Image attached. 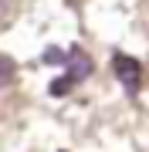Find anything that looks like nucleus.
I'll list each match as a JSON object with an SVG mask.
<instances>
[{
  "label": "nucleus",
  "instance_id": "1",
  "mask_svg": "<svg viewBox=\"0 0 149 152\" xmlns=\"http://www.w3.org/2000/svg\"><path fill=\"white\" fill-rule=\"evenodd\" d=\"M92 71H95V64H92L88 51H81V44H71V48L65 51V75L54 78V81L48 85V95H51V98H65V95H71V88L81 85L85 78L92 75Z\"/></svg>",
  "mask_w": 149,
  "mask_h": 152
},
{
  "label": "nucleus",
  "instance_id": "2",
  "mask_svg": "<svg viewBox=\"0 0 149 152\" xmlns=\"http://www.w3.org/2000/svg\"><path fill=\"white\" fill-rule=\"evenodd\" d=\"M112 71H115V78L122 81V88H126L129 95H136L139 88H142V64H139L136 58L129 54H112Z\"/></svg>",
  "mask_w": 149,
  "mask_h": 152
},
{
  "label": "nucleus",
  "instance_id": "3",
  "mask_svg": "<svg viewBox=\"0 0 149 152\" xmlns=\"http://www.w3.org/2000/svg\"><path fill=\"white\" fill-rule=\"evenodd\" d=\"M14 81H17V64H14V58L0 54V88H10Z\"/></svg>",
  "mask_w": 149,
  "mask_h": 152
},
{
  "label": "nucleus",
  "instance_id": "4",
  "mask_svg": "<svg viewBox=\"0 0 149 152\" xmlns=\"http://www.w3.org/2000/svg\"><path fill=\"white\" fill-rule=\"evenodd\" d=\"M44 61H48V64H65V51L48 48V51H44Z\"/></svg>",
  "mask_w": 149,
  "mask_h": 152
},
{
  "label": "nucleus",
  "instance_id": "5",
  "mask_svg": "<svg viewBox=\"0 0 149 152\" xmlns=\"http://www.w3.org/2000/svg\"><path fill=\"white\" fill-rule=\"evenodd\" d=\"M61 152H65V149H61Z\"/></svg>",
  "mask_w": 149,
  "mask_h": 152
}]
</instances>
